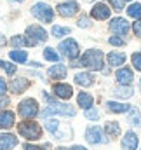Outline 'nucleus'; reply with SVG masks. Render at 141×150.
I'll return each instance as SVG.
<instances>
[{
    "label": "nucleus",
    "instance_id": "4",
    "mask_svg": "<svg viewBox=\"0 0 141 150\" xmlns=\"http://www.w3.org/2000/svg\"><path fill=\"white\" fill-rule=\"evenodd\" d=\"M32 14L35 16L37 19L44 21V23H51V21H52V18H54V12H52V9H51L47 4H44V2L35 4V5L32 7Z\"/></svg>",
    "mask_w": 141,
    "mask_h": 150
},
{
    "label": "nucleus",
    "instance_id": "21",
    "mask_svg": "<svg viewBox=\"0 0 141 150\" xmlns=\"http://www.w3.org/2000/svg\"><path fill=\"white\" fill-rule=\"evenodd\" d=\"M77 101H78V107H82V108H91L92 107V103H94V100H92V96L91 94H87V93H78V98H77Z\"/></svg>",
    "mask_w": 141,
    "mask_h": 150
},
{
    "label": "nucleus",
    "instance_id": "28",
    "mask_svg": "<svg viewBox=\"0 0 141 150\" xmlns=\"http://www.w3.org/2000/svg\"><path fill=\"white\" fill-rule=\"evenodd\" d=\"M44 58L49 59V61H58V59H59L58 52H56L52 47H45V51H44Z\"/></svg>",
    "mask_w": 141,
    "mask_h": 150
},
{
    "label": "nucleus",
    "instance_id": "11",
    "mask_svg": "<svg viewBox=\"0 0 141 150\" xmlns=\"http://www.w3.org/2000/svg\"><path fill=\"white\" fill-rule=\"evenodd\" d=\"M52 91L61 100H70L71 94H73V89H71V86H68V84H54Z\"/></svg>",
    "mask_w": 141,
    "mask_h": 150
},
{
    "label": "nucleus",
    "instance_id": "24",
    "mask_svg": "<svg viewBox=\"0 0 141 150\" xmlns=\"http://www.w3.org/2000/svg\"><path fill=\"white\" fill-rule=\"evenodd\" d=\"M9 56H11V59H12V61H18V63H25V61L28 59L26 51H11V52H9Z\"/></svg>",
    "mask_w": 141,
    "mask_h": 150
},
{
    "label": "nucleus",
    "instance_id": "29",
    "mask_svg": "<svg viewBox=\"0 0 141 150\" xmlns=\"http://www.w3.org/2000/svg\"><path fill=\"white\" fill-rule=\"evenodd\" d=\"M71 30L70 28H66V26H52V35L54 37H65V35H68Z\"/></svg>",
    "mask_w": 141,
    "mask_h": 150
},
{
    "label": "nucleus",
    "instance_id": "38",
    "mask_svg": "<svg viewBox=\"0 0 141 150\" xmlns=\"http://www.w3.org/2000/svg\"><path fill=\"white\" fill-rule=\"evenodd\" d=\"M78 26H82V28L89 26V19H87V18H80V19H78Z\"/></svg>",
    "mask_w": 141,
    "mask_h": 150
},
{
    "label": "nucleus",
    "instance_id": "31",
    "mask_svg": "<svg viewBox=\"0 0 141 150\" xmlns=\"http://www.w3.org/2000/svg\"><path fill=\"white\" fill-rule=\"evenodd\" d=\"M0 68H4V70H5V72H7L9 75H14V74H16V67H14L12 63L2 61V59H0Z\"/></svg>",
    "mask_w": 141,
    "mask_h": 150
},
{
    "label": "nucleus",
    "instance_id": "25",
    "mask_svg": "<svg viewBox=\"0 0 141 150\" xmlns=\"http://www.w3.org/2000/svg\"><path fill=\"white\" fill-rule=\"evenodd\" d=\"M129 122L133 126H141V115L136 108H129Z\"/></svg>",
    "mask_w": 141,
    "mask_h": 150
},
{
    "label": "nucleus",
    "instance_id": "33",
    "mask_svg": "<svg viewBox=\"0 0 141 150\" xmlns=\"http://www.w3.org/2000/svg\"><path fill=\"white\" fill-rule=\"evenodd\" d=\"M85 117H87V119L96 120V119L99 117V113H98V110H96V108H87V110H85Z\"/></svg>",
    "mask_w": 141,
    "mask_h": 150
},
{
    "label": "nucleus",
    "instance_id": "26",
    "mask_svg": "<svg viewBox=\"0 0 141 150\" xmlns=\"http://www.w3.org/2000/svg\"><path fill=\"white\" fill-rule=\"evenodd\" d=\"M11 44L14 47H21V45H30V40L26 37H21V35H16V37L11 38Z\"/></svg>",
    "mask_w": 141,
    "mask_h": 150
},
{
    "label": "nucleus",
    "instance_id": "16",
    "mask_svg": "<svg viewBox=\"0 0 141 150\" xmlns=\"http://www.w3.org/2000/svg\"><path fill=\"white\" fill-rule=\"evenodd\" d=\"M14 126V113L5 110L0 113V129H9Z\"/></svg>",
    "mask_w": 141,
    "mask_h": 150
},
{
    "label": "nucleus",
    "instance_id": "42",
    "mask_svg": "<svg viewBox=\"0 0 141 150\" xmlns=\"http://www.w3.org/2000/svg\"><path fill=\"white\" fill-rule=\"evenodd\" d=\"M0 45H5V38H4V35H0Z\"/></svg>",
    "mask_w": 141,
    "mask_h": 150
},
{
    "label": "nucleus",
    "instance_id": "27",
    "mask_svg": "<svg viewBox=\"0 0 141 150\" xmlns=\"http://www.w3.org/2000/svg\"><path fill=\"white\" fill-rule=\"evenodd\" d=\"M127 14L131 18H141V4H133L127 9Z\"/></svg>",
    "mask_w": 141,
    "mask_h": 150
},
{
    "label": "nucleus",
    "instance_id": "39",
    "mask_svg": "<svg viewBox=\"0 0 141 150\" xmlns=\"http://www.w3.org/2000/svg\"><path fill=\"white\" fill-rule=\"evenodd\" d=\"M5 89H7V84H5V80H4V79H0V94H4V93H5Z\"/></svg>",
    "mask_w": 141,
    "mask_h": 150
},
{
    "label": "nucleus",
    "instance_id": "19",
    "mask_svg": "<svg viewBox=\"0 0 141 150\" xmlns=\"http://www.w3.org/2000/svg\"><path fill=\"white\" fill-rule=\"evenodd\" d=\"M106 107H108V110L113 113H124V112H129V108H131V105H127V103H117V101H108L106 103Z\"/></svg>",
    "mask_w": 141,
    "mask_h": 150
},
{
    "label": "nucleus",
    "instance_id": "14",
    "mask_svg": "<svg viewBox=\"0 0 141 150\" xmlns=\"http://www.w3.org/2000/svg\"><path fill=\"white\" fill-rule=\"evenodd\" d=\"M133 79H134V75H133V70L131 68H120L117 72V82L120 86H129L133 82Z\"/></svg>",
    "mask_w": 141,
    "mask_h": 150
},
{
    "label": "nucleus",
    "instance_id": "40",
    "mask_svg": "<svg viewBox=\"0 0 141 150\" xmlns=\"http://www.w3.org/2000/svg\"><path fill=\"white\" fill-rule=\"evenodd\" d=\"M23 149H25V150H42L40 147H35V145H30V143H28V145H25Z\"/></svg>",
    "mask_w": 141,
    "mask_h": 150
},
{
    "label": "nucleus",
    "instance_id": "23",
    "mask_svg": "<svg viewBox=\"0 0 141 150\" xmlns=\"http://www.w3.org/2000/svg\"><path fill=\"white\" fill-rule=\"evenodd\" d=\"M106 134H111V136H118L120 134V124L117 120H108L105 126Z\"/></svg>",
    "mask_w": 141,
    "mask_h": 150
},
{
    "label": "nucleus",
    "instance_id": "6",
    "mask_svg": "<svg viewBox=\"0 0 141 150\" xmlns=\"http://www.w3.org/2000/svg\"><path fill=\"white\" fill-rule=\"evenodd\" d=\"M26 37L30 40V45H37L38 42H45L47 40V32L42 26L32 25V26L26 28Z\"/></svg>",
    "mask_w": 141,
    "mask_h": 150
},
{
    "label": "nucleus",
    "instance_id": "7",
    "mask_svg": "<svg viewBox=\"0 0 141 150\" xmlns=\"http://www.w3.org/2000/svg\"><path fill=\"white\" fill-rule=\"evenodd\" d=\"M59 51H61L63 56H66L70 59H75L78 56V44L73 38H66V40H63L59 44Z\"/></svg>",
    "mask_w": 141,
    "mask_h": 150
},
{
    "label": "nucleus",
    "instance_id": "20",
    "mask_svg": "<svg viewBox=\"0 0 141 150\" xmlns=\"http://www.w3.org/2000/svg\"><path fill=\"white\" fill-rule=\"evenodd\" d=\"M28 86H30V80H26V79H14V80L11 82L12 93H23Z\"/></svg>",
    "mask_w": 141,
    "mask_h": 150
},
{
    "label": "nucleus",
    "instance_id": "36",
    "mask_svg": "<svg viewBox=\"0 0 141 150\" xmlns=\"http://www.w3.org/2000/svg\"><path fill=\"white\" fill-rule=\"evenodd\" d=\"M133 30H134V35L141 38V19H140V21H136V23L133 25Z\"/></svg>",
    "mask_w": 141,
    "mask_h": 150
},
{
    "label": "nucleus",
    "instance_id": "9",
    "mask_svg": "<svg viewBox=\"0 0 141 150\" xmlns=\"http://www.w3.org/2000/svg\"><path fill=\"white\" fill-rule=\"evenodd\" d=\"M77 11H78V4L77 2H65V4H59L58 5V12L63 16V18H71V16H75L77 14Z\"/></svg>",
    "mask_w": 141,
    "mask_h": 150
},
{
    "label": "nucleus",
    "instance_id": "13",
    "mask_svg": "<svg viewBox=\"0 0 141 150\" xmlns=\"http://www.w3.org/2000/svg\"><path fill=\"white\" fill-rule=\"evenodd\" d=\"M18 145V138L11 133L0 134V150H12Z\"/></svg>",
    "mask_w": 141,
    "mask_h": 150
},
{
    "label": "nucleus",
    "instance_id": "32",
    "mask_svg": "<svg viewBox=\"0 0 141 150\" xmlns=\"http://www.w3.org/2000/svg\"><path fill=\"white\" fill-rule=\"evenodd\" d=\"M131 59H133V65H134V68L141 72V52L133 54V58H131Z\"/></svg>",
    "mask_w": 141,
    "mask_h": 150
},
{
    "label": "nucleus",
    "instance_id": "10",
    "mask_svg": "<svg viewBox=\"0 0 141 150\" xmlns=\"http://www.w3.org/2000/svg\"><path fill=\"white\" fill-rule=\"evenodd\" d=\"M110 30L115 32V33L125 35V33L129 32V23H127L124 18H115V19H111V23H110Z\"/></svg>",
    "mask_w": 141,
    "mask_h": 150
},
{
    "label": "nucleus",
    "instance_id": "3",
    "mask_svg": "<svg viewBox=\"0 0 141 150\" xmlns=\"http://www.w3.org/2000/svg\"><path fill=\"white\" fill-rule=\"evenodd\" d=\"M18 131L23 138L26 140H38L42 136V127L37 124V122H32V120H26V122H21L18 126Z\"/></svg>",
    "mask_w": 141,
    "mask_h": 150
},
{
    "label": "nucleus",
    "instance_id": "12",
    "mask_svg": "<svg viewBox=\"0 0 141 150\" xmlns=\"http://www.w3.org/2000/svg\"><path fill=\"white\" fill-rule=\"evenodd\" d=\"M91 16H92L94 19H99V21L108 19V18H110V7H106L105 4H96V5L92 7V11H91Z\"/></svg>",
    "mask_w": 141,
    "mask_h": 150
},
{
    "label": "nucleus",
    "instance_id": "5",
    "mask_svg": "<svg viewBox=\"0 0 141 150\" xmlns=\"http://www.w3.org/2000/svg\"><path fill=\"white\" fill-rule=\"evenodd\" d=\"M18 112H19V115H21L23 119H33L37 113H38V105H37L35 100L26 98V100H23V101L19 103Z\"/></svg>",
    "mask_w": 141,
    "mask_h": 150
},
{
    "label": "nucleus",
    "instance_id": "8",
    "mask_svg": "<svg viewBox=\"0 0 141 150\" xmlns=\"http://www.w3.org/2000/svg\"><path fill=\"white\" fill-rule=\"evenodd\" d=\"M85 138H87V142L92 143V145H96V143H106V142H108L106 136L103 134V129L98 127V126L87 127V131H85Z\"/></svg>",
    "mask_w": 141,
    "mask_h": 150
},
{
    "label": "nucleus",
    "instance_id": "22",
    "mask_svg": "<svg viewBox=\"0 0 141 150\" xmlns=\"http://www.w3.org/2000/svg\"><path fill=\"white\" fill-rule=\"evenodd\" d=\"M75 82H77L78 86L89 87V86H92V75H91V74H85V72L77 74V75H75Z\"/></svg>",
    "mask_w": 141,
    "mask_h": 150
},
{
    "label": "nucleus",
    "instance_id": "35",
    "mask_svg": "<svg viewBox=\"0 0 141 150\" xmlns=\"http://www.w3.org/2000/svg\"><path fill=\"white\" fill-rule=\"evenodd\" d=\"M111 45H124L125 42H124V38H120V37H110V40H108Z\"/></svg>",
    "mask_w": 141,
    "mask_h": 150
},
{
    "label": "nucleus",
    "instance_id": "37",
    "mask_svg": "<svg viewBox=\"0 0 141 150\" xmlns=\"http://www.w3.org/2000/svg\"><path fill=\"white\" fill-rule=\"evenodd\" d=\"M7 105H9V98L4 96V94H0V108H5Z\"/></svg>",
    "mask_w": 141,
    "mask_h": 150
},
{
    "label": "nucleus",
    "instance_id": "34",
    "mask_svg": "<svg viewBox=\"0 0 141 150\" xmlns=\"http://www.w3.org/2000/svg\"><path fill=\"white\" fill-rule=\"evenodd\" d=\"M110 4H111V7L115 9V11H122L124 9V0H110Z\"/></svg>",
    "mask_w": 141,
    "mask_h": 150
},
{
    "label": "nucleus",
    "instance_id": "15",
    "mask_svg": "<svg viewBox=\"0 0 141 150\" xmlns=\"http://www.w3.org/2000/svg\"><path fill=\"white\" fill-rule=\"evenodd\" d=\"M122 147H124V150H136L138 149V136L133 131L125 133V136L122 138Z\"/></svg>",
    "mask_w": 141,
    "mask_h": 150
},
{
    "label": "nucleus",
    "instance_id": "43",
    "mask_svg": "<svg viewBox=\"0 0 141 150\" xmlns=\"http://www.w3.org/2000/svg\"><path fill=\"white\" fill-rule=\"evenodd\" d=\"M12 2H23V0H12Z\"/></svg>",
    "mask_w": 141,
    "mask_h": 150
},
{
    "label": "nucleus",
    "instance_id": "30",
    "mask_svg": "<svg viewBox=\"0 0 141 150\" xmlns=\"http://www.w3.org/2000/svg\"><path fill=\"white\" fill-rule=\"evenodd\" d=\"M133 93H134V91H133L131 87H120V89H117L113 94H117L118 98H131Z\"/></svg>",
    "mask_w": 141,
    "mask_h": 150
},
{
    "label": "nucleus",
    "instance_id": "18",
    "mask_svg": "<svg viewBox=\"0 0 141 150\" xmlns=\"http://www.w3.org/2000/svg\"><path fill=\"white\" fill-rule=\"evenodd\" d=\"M106 59H108V63H110L111 67H120V65H124V61H125V54H124V52H110V54L106 56Z\"/></svg>",
    "mask_w": 141,
    "mask_h": 150
},
{
    "label": "nucleus",
    "instance_id": "17",
    "mask_svg": "<svg viewBox=\"0 0 141 150\" xmlns=\"http://www.w3.org/2000/svg\"><path fill=\"white\" fill-rule=\"evenodd\" d=\"M49 77L51 79H65L66 77V67L65 65H54L49 68Z\"/></svg>",
    "mask_w": 141,
    "mask_h": 150
},
{
    "label": "nucleus",
    "instance_id": "1",
    "mask_svg": "<svg viewBox=\"0 0 141 150\" xmlns=\"http://www.w3.org/2000/svg\"><path fill=\"white\" fill-rule=\"evenodd\" d=\"M44 98L49 101V107L40 113L44 119L49 117V115H54V113H58V115H66V117H73V115H75V108H73V107H70V105H63V103H56L47 93H44Z\"/></svg>",
    "mask_w": 141,
    "mask_h": 150
},
{
    "label": "nucleus",
    "instance_id": "2",
    "mask_svg": "<svg viewBox=\"0 0 141 150\" xmlns=\"http://www.w3.org/2000/svg\"><path fill=\"white\" fill-rule=\"evenodd\" d=\"M80 63L82 67H87L91 70H103V52L98 49H91L82 56Z\"/></svg>",
    "mask_w": 141,
    "mask_h": 150
},
{
    "label": "nucleus",
    "instance_id": "41",
    "mask_svg": "<svg viewBox=\"0 0 141 150\" xmlns=\"http://www.w3.org/2000/svg\"><path fill=\"white\" fill-rule=\"evenodd\" d=\"M70 150H87L85 147H80V145H75V147H71Z\"/></svg>",
    "mask_w": 141,
    "mask_h": 150
}]
</instances>
